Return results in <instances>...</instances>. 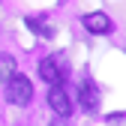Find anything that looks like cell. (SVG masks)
<instances>
[{
  "mask_svg": "<svg viewBox=\"0 0 126 126\" xmlns=\"http://www.w3.org/2000/svg\"><path fill=\"white\" fill-rule=\"evenodd\" d=\"M30 99H33V84H30V78L12 72L6 78V102H12V105H30Z\"/></svg>",
  "mask_w": 126,
  "mask_h": 126,
  "instance_id": "cell-1",
  "label": "cell"
},
{
  "mask_svg": "<svg viewBox=\"0 0 126 126\" xmlns=\"http://www.w3.org/2000/svg\"><path fill=\"white\" fill-rule=\"evenodd\" d=\"M48 105L54 108V114H60V117H69L72 114V99L66 96L63 84H51V90H48Z\"/></svg>",
  "mask_w": 126,
  "mask_h": 126,
  "instance_id": "cell-2",
  "label": "cell"
},
{
  "mask_svg": "<svg viewBox=\"0 0 126 126\" xmlns=\"http://www.w3.org/2000/svg\"><path fill=\"white\" fill-rule=\"evenodd\" d=\"M39 75H42V81H48V84H63V66H60V60L57 57H45L39 63Z\"/></svg>",
  "mask_w": 126,
  "mask_h": 126,
  "instance_id": "cell-3",
  "label": "cell"
},
{
  "mask_svg": "<svg viewBox=\"0 0 126 126\" xmlns=\"http://www.w3.org/2000/svg\"><path fill=\"white\" fill-rule=\"evenodd\" d=\"M84 27L90 30V33H108L114 24H111V18H108L105 12H90V15H84Z\"/></svg>",
  "mask_w": 126,
  "mask_h": 126,
  "instance_id": "cell-4",
  "label": "cell"
},
{
  "mask_svg": "<svg viewBox=\"0 0 126 126\" xmlns=\"http://www.w3.org/2000/svg\"><path fill=\"white\" fill-rule=\"evenodd\" d=\"M81 105H84V111H96V87H93V81L87 78L84 87H81Z\"/></svg>",
  "mask_w": 126,
  "mask_h": 126,
  "instance_id": "cell-5",
  "label": "cell"
},
{
  "mask_svg": "<svg viewBox=\"0 0 126 126\" xmlns=\"http://www.w3.org/2000/svg\"><path fill=\"white\" fill-rule=\"evenodd\" d=\"M12 72H15V57L12 54H0V78L6 81Z\"/></svg>",
  "mask_w": 126,
  "mask_h": 126,
  "instance_id": "cell-6",
  "label": "cell"
}]
</instances>
